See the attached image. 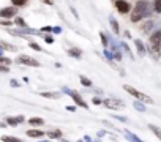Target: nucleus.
Instances as JSON below:
<instances>
[{
  "label": "nucleus",
  "mask_w": 161,
  "mask_h": 142,
  "mask_svg": "<svg viewBox=\"0 0 161 142\" xmlns=\"http://www.w3.org/2000/svg\"><path fill=\"white\" fill-rule=\"evenodd\" d=\"M66 109H68L70 112H76V109H77V106H66Z\"/></svg>",
  "instance_id": "nucleus-36"
},
{
  "label": "nucleus",
  "mask_w": 161,
  "mask_h": 142,
  "mask_svg": "<svg viewBox=\"0 0 161 142\" xmlns=\"http://www.w3.org/2000/svg\"><path fill=\"white\" fill-rule=\"evenodd\" d=\"M123 90L125 92H128L131 96H134L136 98V101H141V103H147V104H153V99L150 98V96H147L145 93H142V92H139V90H136L134 87H131V85H123Z\"/></svg>",
  "instance_id": "nucleus-2"
},
{
  "label": "nucleus",
  "mask_w": 161,
  "mask_h": 142,
  "mask_svg": "<svg viewBox=\"0 0 161 142\" xmlns=\"http://www.w3.org/2000/svg\"><path fill=\"white\" fill-rule=\"evenodd\" d=\"M41 32H52V27H43Z\"/></svg>",
  "instance_id": "nucleus-37"
},
{
  "label": "nucleus",
  "mask_w": 161,
  "mask_h": 142,
  "mask_svg": "<svg viewBox=\"0 0 161 142\" xmlns=\"http://www.w3.org/2000/svg\"><path fill=\"white\" fill-rule=\"evenodd\" d=\"M109 24H111V28L114 30V33H115V35H118L120 28H118V24H117V21H115L114 18H111V19H109Z\"/></svg>",
  "instance_id": "nucleus-16"
},
{
  "label": "nucleus",
  "mask_w": 161,
  "mask_h": 142,
  "mask_svg": "<svg viewBox=\"0 0 161 142\" xmlns=\"http://www.w3.org/2000/svg\"><path fill=\"white\" fill-rule=\"evenodd\" d=\"M0 24H2V25H11L13 22L11 21H0Z\"/></svg>",
  "instance_id": "nucleus-38"
},
{
  "label": "nucleus",
  "mask_w": 161,
  "mask_h": 142,
  "mask_svg": "<svg viewBox=\"0 0 161 142\" xmlns=\"http://www.w3.org/2000/svg\"><path fill=\"white\" fill-rule=\"evenodd\" d=\"M16 119H18V122H19V123H22V122L25 120V119H24V115H18Z\"/></svg>",
  "instance_id": "nucleus-40"
},
{
  "label": "nucleus",
  "mask_w": 161,
  "mask_h": 142,
  "mask_svg": "<svg viewBox=\"0 0 161 142\" xmlns=\"http://www.w3.org/2000/svg\"><path fill=\"white\" fill-rule=\"evenodd\" d=\"M0 71H2V73H8V66H5V65H0Z\"/></svg>",
  "instance_id": "nucleus-34"
},
{
  "label": "nucleus",
  "mask_w": 161,
  "mask_h": 142,
  "mask_svg": "<svg viewBox=\"0 0 161 142\" xmlns=\"http://www.w3.org/2000/svg\"><path fill=\"white\" fill-rule=\"evenodd\" d=\"M27 123L32 125V126H41V125H44V120H43L41 117H32Z\"/></svg>",
  "instance_id": "nucleus-12"
},
{
  "label": "nucleus",
  "mask_w": 161,
  "mask_h": 142,
  "mask_svg": "<svg viewBox=\"0 0 161 142\" xmlns=\"http://www.w3.org/2000/svg\"><path fill=\"white\" fill-rule=\"evenodd\" d=\"M13 22H14L16 25H19V27H22V28H27V24H25V21H24L22 18H16Z\"/></svg>",
  "instance_id": "nucleus-21"
},
{
  "label": "nucleus",
  "mask_w": 161,
  "mask_h": 142,
  "mask_svg": "<svg viewBox=\"0 0 161 142\" xmlns=\"http://www.w3.org/2000/svg\"><path fill=\"white\" fill-rule=\"evenodd\" d=\"M65 92L71 95V98H73V101L76 103V106H80V107H84V109H89V104L84 101L82 96H80L79 93H76V92H73V90H70V89H65Z\"/></svg>",
  "instance_id": "nucleus-5"
},
{
  "label": "nucleus",
  "mask_w": 161,
  "mask_h": 142,
  "mask_svg": "<svg viewBox=\"0 0 161 142\" xmlns=\"http://www.w3.org/2000/svg\"><path fill=\"white\" fill-rule=\"evenodd\" d=\"M149 49H150V52L155 57L159 55V52H161V30H158V32L150 35V46H149Z\"/></svg>",
  "instance_id": "nucleus-3"
},
{
  "label": "nucleus",
  "mask_w": 161,
  "mask_h": 142,
  "mask_svg": "<svg viewBox=\"0 0 161 142\" xmlns=\"http://www.w3.org/2000/svg\"><path fill=\"white\" fill-rule=\"evenodd\" d=\"M6 125H8V126H18L19 122H18L16 117H8V119H6Z\"/></svg>",
  "instance_id": "nucleus-18"
},
{
  "label": "nucleus",
  "mask_w": 161,
  "mask_h": 142,
  "mask_svg": "<svg viewBox=\"0 0 161 142\" xmlns=\"http://www.w3.org/2000/svg\"><path fill=\"white\" fill-rule=\"evenodd\" d=\"M152 5L150 2H147V0H139V2L134 5L133 11H131V22H139L142 21L144 18L150 16L152 14Z\"/></svg>",
  "instance_id": "nucleus-1"
},
{
  "label": "nucleus",
  "mask_w": 161,
  "mask_h": 142,
  "mask_svg": "<svg viewBox=\"0 0 161 142\" xmlns=\"http://www.w3.org/2000/svg\"><path fill=\"white\" fill-rule=\"evenodd\" d=\"M46 133H43L41 130H29L27 131V136L29 137H33V139H41Z\"/></svg>",
  "instance_id": "nucleus-10"
},
{
  "label": "nucleus",
  "mask_w": 161,
  "mask_h": 142,
  "mask_svg": "<svg viewBox=\"0 0 161 142\" xmlns=\"http://www.w3.org/2000/svg\"><path fill=\"white\" fill-rule=\"evenodd\" d=\"M92 101H93V104H101V103H103V99H101V98H93Z\"/></svg>",
  "instance_id": "nucleus-33"
},
{
  "label": "nucleus",
  "mask_w": 161,
  "mask_h": 142,
  "mask_svg": "<svg viewBox=\"0 0 161 142\" xmlns=\"http://www.w3.org/2000/svg\"><path fill=\"white\" fill-rule=\"evenodd\" d=\"M100 36H101V41H103V46H104V48H107V38H106V35L101 32V33H100Z\"/></svg>",
  "instance_id": "nucleus-30"
},
{
  "label": "nucleus",
  "mask_w": 161,
  "mask_h": 142,
  "mask_svg": "<svg viewBox=\"0 0 161 142\" xmlns=\"http://www.w3.org/2000/svg\"><path fill=\"white\" fill-rule=\"evenodd\" d=\"M125 137H126L130 142H144L142 139H139L136 134H133L131 131H126V133H125Z\"/></svg>",
  "instance_id": "nucleus-13"
},
{
  "label": "nucleus",
  "mask_w": 161,
  "mask_h": 142,
  "mask_svg": "<svg viewBox=\"0 0 161 142\" xmlns=\"http://www.w3.org/2000/svg\"><path fill=\"white\" fill-rule=\"evenodd\" d=\"M2 140H3V142H22L19 137H13V136H3Z\"/></svg>",
  "instance_id": "nucleus-20"
},
{
  "label": "nucleus",
  "mask_w": 161,
  "mask_h": 142,
  "mask_svg": "<svg viewBox=\"0 0 161 142\" xmlns=\"http://www.w3.org/2000/svg\"><path fill=\"white\" fill-rule=\"evenodd\" d=\"M46 136L49 139H62V131L60 130H49L46 133Z\"/></svg>",
  "instance_id": "nucleus-11"
},
{
  "label": "nucleus",
  "mask_w": 161,
  "mask_h": 142,
  "mask_svg": "<svg viewBox=\"0 0 161 142\" xmlns=\"http://www.w3.org/2000/svg\"><path fill=\"white\" fill-rule=\"evenodd\" d=\"M11 85H13V87H21V84L16 81V79H11V82H10Z\"/></svg>",
  "instance_id": "nucleus-32"
},
{
  "label": "nucleus",
  "mask_w": 161,
  "mask_h": 142,
  "mask_svg": "<svg viewBox=\"0 0 161 142\" xmlns=\"http://www.w3.org/2000/svg\"><path fill=\"white\" fill-rule=\"evenodd\" d=\"M115 8H117V11L120 14H126V13L131 11V5L126 2V0H117V2H115Z\"/></svg>",
  "instance_id": "nucleus-7"
},
{
  "label": "nucleus",
  "mask_w": 161,
  "mask_h": 142,
  "mask_svg": "<svg viewBox=\"0 0 161 142\" xmlns=\"http://www.w3.org/2000/svg\"><path fill=\"white\" fill-rule=\"evenodd\" d=\"M11 60L8 59V57H0V65H5V66H10Z\"/></svg>",
  "instance_id": "nucleus-26"
},
{
  "label": "nucleus",
  "mask_w": 161,
  "mask_h": 142,
  "mask_svg": "<svg viewBox=\"0 0 161 142\" xmlns=\"http://www.w3.org/2000/svg\"><path fill=\"white\" fill-rule=\"evenodd\" d=\"M80 84H82L84 87H92V81L87 79L85 76H80Z\"/></svg>",
  "instance_id": "nucleus-22"
},
{
  "label": "nucleus",
  "mask_w": 161,
  "mask_h": 142,
  "mask_svg": "<svg viewBox=\"0 0 161 142\" xmlns=\"http://www.w3.org/2000/svg\"><path fill=\"white\" fill-rule=\"evenodd\" d=\"M149 128H150V131L161 140V128L159 126H156V125H149Z\"/></svg>",
  "instance_id": "nucleus-14"
},
{
  "label": "nucleus",
  "mask_w": 161,
  "mask_h": 142,
  "mask_svg": "<svg viewBox=\"0 0 161 142\" xmlns=\"http://www.w3.org/2000/svg\"><path fill=\"white\" fill-rule=\"evenodd\" d=\"M60 142H70V140H66V139H59Z\"/></svg>",
  "instance_id": "nucleus-42"
},
{
  "label": "nucleus",
  "mask_w": 161,
  "mask_h": 142,
  "mask_svg": "<svg viewBox=\"0 0 161 142\" xmlns=\"http://www.w3.org/2000/svg\"><path fill=\"white\" fill-rule=\"evenodd\" d=\"M2 49H5V51H13V52L16 51L14 46H11V44H8V43H5V41L0 40V51H2Z\"/></svg>",
  "instance_id": "nucleus-15"
},
{
  "label": "nucleus",
  "mask_w": 161,
  "mask_h": 142,
  "mask_svg": "<svg viewBox=\"0 0 161 142\" xmlns=\"http://www.w3.org/2000/svg\"><path fill=\"white\" fill-rule=\"evenodd\" d=\"M39 142H47V140H39Z\"/></svg>",
  "instance_id": "nucleus-43"
},
{
  "label": "nucleus",
  "mask_w": 161,
  "mask_h": 142,
  "mask_svg": "<svg viewBox=\"0 0 161 142\" xmlns=\"http://www.w3.org/2000/svg\"><path fill=\"white\" fill-rule=\"evenodd\" d=\"M44 41H46V43H49V44H52V43H54V38H52V36H46V38H44Z\"/></svg>",
  "instance_id": "nucleus-35"
},
{
  "label": "nucleus",
  "mask_w": 161,
  "mask_h": 142,
  "mask_svg": "<svg viewBox=\"0 0 161 142\" xmlns=\"http://www.w3.org/2000/svg\"><path fill=\"white\" fill-rule=\"evenodd\" d=\"M103 104L107 109H114V111H120V109L125 107V103L122 99H117V98H106V99H103Z\"/></svg>",
  "instance_id": "nucleus-4"
},
{
  "label": "nucleus",
  "mask_w": 161,
  "mask_h": 142,
  "mask_svg": "<svg viewBox=\"0 0 161 142\" xmlns=\"http://www.w3.org/2000/svg\"><path fill=\"white\" fill-rule=\"evenodd\" d=\"M11 2H13V5H14V6H22V5L27 3V0H11Z\"/></svg>",
  "instance_id": "nucleus-27"
},
{
  "label": "nucleus",
  "mask_w": 161,
  "mask_h": 142,
  "mask_svg": "<svg viewBox=\"0 0 161 142\" xmlns=\"http://www.w3.org/2000/svg\"><path fill=\"white\" fill-rule=\"evenodd\" d=\"M18 62L22 65H27V66H39V62L36 59H33L30 55H24V54L18 57Z\"/></svg>",
  "instance_id": "nucleus-6"
},
{
  "label": "nucleus",
  "mask_w": 161,
  "mask_h": 142,
  "mask_svg": "<svg viewBox=\"0 0 161 142\" xmlns=\"http://www.w3.org/2000/svg\"><path fill=\"white\" fill-rule=\"evenodd\" d=\"M68 54H70L71 57H76V59H80V55H82V52H80L79 49H74V48H73V49H70V51H68Z\"/></svg>",
  "instance_id": "nucleus-19"
},
{
  "label": "nucleus",
  "mask_w": 161,
  "mask_h": 142,
  "mask_svg": "<svg viewBox=\"0 0 161 142\" xmlns=\"http://www.w3.org/2000/svg\"><path fill=\"white\" fill-rule=\"evenodd\" d=\"M41 96H44V98H52V99L60 98V95H59V93H56V92H43V93H41Z\"/></svg>",
  "instance_id": "nucleus-17"
},
{
  "label": "nucleus",
  "mask_w": 161,
  "mask_h": 142,
  "mask_svg": "<svg viewBox=\"0 0 161 142\" xmlns=\"http://www.w3.org/2000/svg\"><path fill=\"white\" fill-rule=\"evenodd\" d=\"M114 119L118 120V122H128V119L126 117H122V115H114Z\"/></svg>",
  "instance_id": "nucleus-31"
},
{
  "label": "nucleus",
  "mask_w": 161,
  "mask_h": 142,
  "mask_svg": "<svg viewBox=\"0 0 161 142\" xmlns=\"http://www.w3.org/2000/svg\"><path fill=\"white\" fill-rule=\"evenodd\" d=\"M122 48H123V51H126V54L130 55V59H133V54H131V51H130V48L125 44V43H122Z\"/></svg>",
  "instance_id": "nucleus-29"
},
{
  "label": "nucleus",
  "mask_w": 161,
  "mask_h": 142,
  "mask_svg": "<svg viewBox=\"0 0 161 142\" xmlns=\"http://www.w3.org/2000/svg\"><path fill=\"white\" fill-rule=\"evenodd\" d=\"M18 13V8H13V6H6L3 10H0V18H5V19H10L13 16H16Z\"/></svg>",
  "instance_id": "nucleus-8"
},
{
  "label": "nucleus",
  "mask_w": 161,
  "mask_h": 142,
  "mask_svg": "<svg viewBox=\"0 0 161 142\" xmlns=\"http://www.w3.org/2000/svg\"><path fill=\"white\" fill-rule=\"evenodd\" d=\"M134 44H136L138 54H139L141 57H144V55H145V52H147V49H145V46H144V43H142L141 40H134Z\"/></svg>",
  "instance_id": "nucleus-9"
},
{
  "label": "nucleus",
  "mask_w": 161,
  "mask_h": 142,
  "mask_svg": "<svg viewBox=\"0 0 161 142\" xmlns=\"http://www.w3.org/2000/svg\"><path fill=\"white\" fill-rule=\"evenodd\" d=\"M52 32H56V33H59V32H60V28H59V27H54V28H52Z\"/></svg>",
  "instance_id": "nucleus-41"
},
{
  "label": "nucleus",
  "mask_w": 161,
  "mask_h": 142,
  "mask_svg": "<svg viewBox=\"0 0 161 142\" xmlns=\"http://www.w3.org/2000/svg\"><path fill=\"white\" fill-rule=\"evenodd\" d=\"M41 2H44L46 5H54V0H41Z\"/></svg>",
  "instance_id": "nucleus-39"
},
{
  "label": "nucleus",
  "mask_w": 161,
  "mask_h": 142,
  "mask_svg": "<svg viewBox=\"0 0 161 142\" xmlns=\"http://www.w3.org/2000/svg\"><path fill=\"white\" fill-rule=\"evenodd\" d=\"M153 11L161 13V0H153Z\"/></svg>",
  "instance_id": "nucleus-23"
},
{
  "label": "nucleus",
  "mask_w": 161,
  "mask_h": 142,
  "mask_svg": "<svg viewBox=\"0 0 161 142\" xmlns=\"http://www.w3.org/2000/svg\"><path fill=\"white\" fill-rule=\"evenodd\" d=\"M134 107H136L139 112H145V111H147V109H145V106H144L141 101H134Z\"/></svg>",
  "instance_id": "nucleus-24"
},
{
  "label": "nucleus",
  "mask_w": 161,
  "mask_h": 142,
  "mask_svg": "<svg viewBox=\"0 0 161 142\" xmlns=\"http://www.w3.org/2000/svg\"><path fill=\"white\" fill-rule=\"evenodd\" d=\"M152 27H153V21H147V24L142 25V30H144V32H150Z\"/></svg>",
  "instance_id": "nucleus-25"
},
{
  "label": "nucleus",
  "mask_w": 161,
  "mask_h": 142,
  "mask_svg": "<svg viewBox=\"0 0 161 142\" xmlns=\"http://www.w3.org/2000/svg\"><path fill=\"white\" fill-rule=\"evenodd\" d=\"M30 48H32L33 51H38V52H39V51H43V49H41V46H39L38 43H30Z\"/></svg>",
  "instance_id": "nucleus-28"
}]
</instances>
